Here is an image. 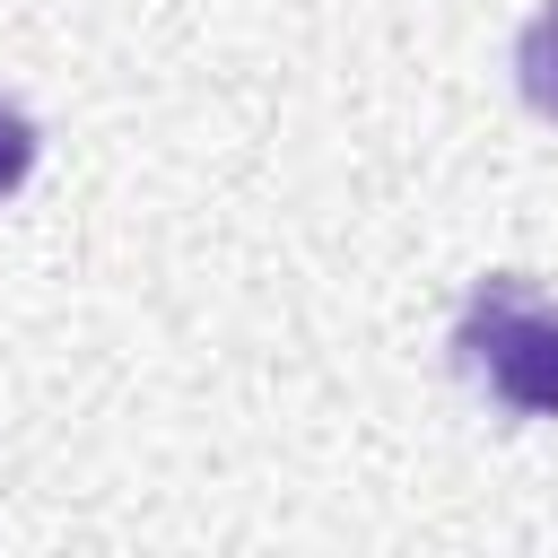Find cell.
Masks as SVG:
<instances>
[{
    "mask_svg": "<svg viewBox=\"0 0 558 558\" xmlns=\"http://www.w3.org/2000/svg\"><path fill=\"white\" fill-rule=\"evenodd\" d=\"M26 166H35V122L17 105H0V201L26 183Z\"/></svg>",
    "mask_w": 558,
    "mask_h": 558,
    "instance_id": "cell-3",
    "label": "cell"
},
{
    "mask_svg": "<svg viewBox=\"0 0 558 558\" xmlns=\"http://www.w3.org/2000/svg\"><path fill=\"white\" fill-rule=\"evenodd\" d=\"M514 78H523L532 113H549V122H558V0H549V9H532V26L514 35Z\"/></svg>",
    "mask_w": 558,
    "mask_h": 558,
    "instance_id": "cell-2",
    "label": "cell"
},
{
    "mask_svg": "<svg viewBox=\"0 0 558 558\" xmlns=\"http://www.w3.org/2000/svg\"><path fill=\"white\" fill-rule=\"evenodd\" d=\"M453 357L480 392H497L506 410L558 418V314L532 296V279H488L462 305Z\"/></svg>",
    "mask_w": 558,
    "mask_h": 558,
    "instance_id": "cell-1",
    "label": "cell"
}]
</instances>
